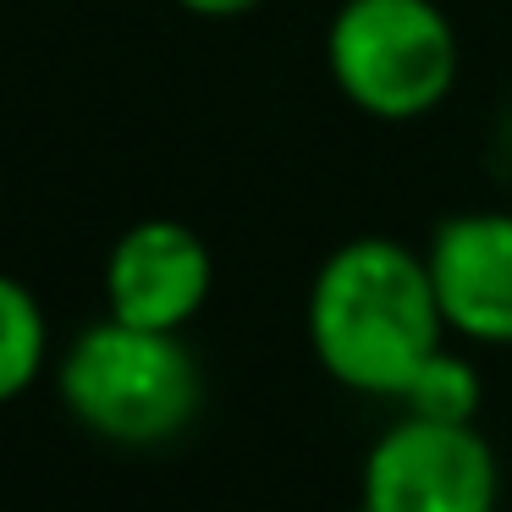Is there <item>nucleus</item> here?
I'll return each instance as SVG.
<instances>
[{
    "instance_id": "nucleus-5",
    "label": "nucleus",
    "mask_w": 512,
    "mask_h": 512,
    "mask_svg": "<svg viewBox=\"0 0 512 512\" xmlns=\"http://www.w3.org/2000/svg\"><path fill=\"white\" fill-rule=\"evenodd\" d=\"M215 259L193 226L171 215L127 226L105 254V309L144 331H182L210 303Z\"/></svg>"
},
{
    "instance_id": "nucleus-7",
    "label": "nucleus",
    "mask_w": 512,
    "mask_h": 512,
    "mask_svg": "<svg viewBox=\"0 0 512 512\" xmlns=\"http://www.w3.org/2000/svg\"><path fill=\"white\" fill-rule=\"evenodd\" d=\"M45 353H50L45 309H39V298L23 281L0 270V408L17 402L39 380Z\"/></svg>"
},
{
    "instance_id": "nucleus-2",
    "label": "nucleus",
    "mask_w": 512,
    "mask_h": 512,
    "mask_svg": "<svg viewBox=\"0 0 512 512\" xmlns=\"http://www.w3.org/2000/svg\"><path fill=\"white\" fill-rule=\"evenodd\" d=\"M56 391L111 446H166L199 419L204 375L182 331H144L105 314L61 353Z\"/></svg>"
},
{
    "instance_id": "nucleus-1",
    "label": "nucleus",
    "mask_w": 512,
    "mask_h": 512,
    "mask_svg": "<svg viewBox=\"0 0 512 512\" xmlns=\"http://www.w3.org/2000/svg\"><path fill=\"white\" fill-rule=\"evenodd\" d=\"M309 347L347 391L402 397L435 347H446V314L424 254L397 237H347L320 259L309 287Z\"/></svg>"
},
{
    "instance_id": "nucleus-8",
    "label": "nucleus",
    "mask_w": 512,
    "mask_h": 512,
    "mask_svg": "<svg viewBox=\"0 0 512 512\" xmlns=\"http://www.w3.org/2000/svg\"><path fill=\"white\" fill-rule=\"evenodd\" d=\"M479 369L468 364L463 353H452V347H435L430 358H424V369L408 380V391H402V408L413 413V419H441V424H474L479 413Z\"/></svg>"
},
{
    "instance_id": "nucleus-4",
    "label": "nucleus",
    "mask_w": 512,
    "mask_h": 512,
    "mask_svg": "<svg viewBox=\"0 0 512 512\" xmlns=\"http://www.w3.org/2000/svg\"><path fill=\"white\" fill-rule=\"evenodd\" d=\"M364 512H496L501 463L479 424L402 413L364 457Z\"/></svg>"
},
{
    "instance_id": "nucleus-6",
    "label": "nucleus",
    "mask_w": 512,
    "mask_h": 512,
    "mask_svg": "<svg viewBox=\"0 0 512 512\" xmlns=\"http://www.w3.org/2000/svg\"><path fill=\"white\" fill-rule=\"evenodd\" d=\"M424 265L446 331L485 347H512V210H463L441 221Z\"/></svg>"
},
{
    "instance_id": "nucleus-3",
    "label": "nucleus",
    "mask_w": 512,
    "mask_h": 512,
    "mask_svg": "<svg viewBox=\"0 0 512 512\" xmlns=\"http://www.w3.org/2000/svg\"><path fill=\"white\" fill-rule=\"evenodd\" d=\"M331 83L369 122H419L457 89V28L435 0H342L325 28Z\"/></svg>"
},
{
    "instance_id": "nucleus-9",
    "label": "nucleus",
    "mask_w": 512,
    "mask_h": 512,
    "mask_svg": "<svg viewBox=\"0 0 512 512\" xmlns=\"http://www.w3.org/2000/svg\"><path fill=\"white\" fill-rule=\"evenodd\" d=\"M182 12H193V17H210V23H232V17H248V12H259L265 0H177Z\"/></svg>"
}]
</instances>
